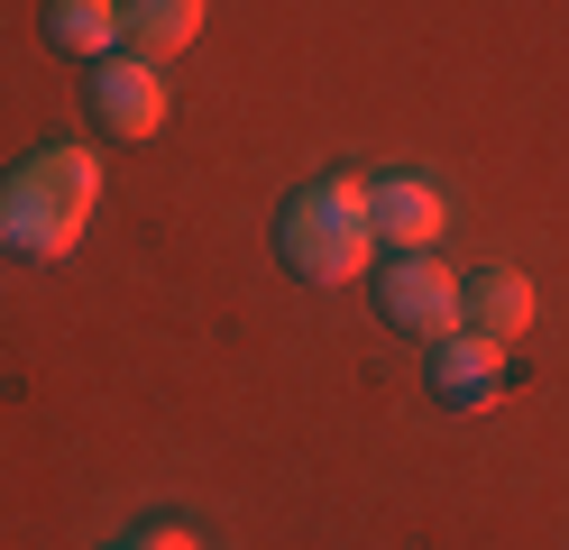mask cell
I'll return each instance as SVG.
<instances>
[{"mask_svg": "<svg viewBox=\"0 0 569 550\" xmlns=\"http://www.w3.org/2000/svg\"><path fill=\"white\" fill-rule=\"evenodd\" d=\"M138 550H193V541H184V532H166V523H157V532H138Z\"/></svg>", "mask_w": 569, "mask_h": 550, "instance_id": "10", "label": "cell"}, {"mask_svg": "<svg viewBox=\"0 0 569 550\" xmlns=\"http://www.w3.org/2000/svg\"><path fill=\"white\" fill-rule=\"evenodd\" d=\"M276 248H284V267H295L303 284H349V276H368V183L359 174H322V183H303L295 202L276 211Z\"/></svg>", "mask_w": 569, "mask_h": 550, "instance_id": "2", "label": "cell"}, {"mask_svg": "<svg viewBox=\"0 0 569 550\" xmlns=\"http://www.w3.org/2000/svg\"><path fill=\"white\" fill-rule=\"evenodd\" d=\"M368 303H377V321L386 330H405V340H450L459 330V276L441 267L432 248H396L386 267H368Z\"/></svg>", "mask_w": 569, "mask_h": 550, "instance_id": "3", "label": "cell"}, {"mask_svg": "<svg viewBox=\"0 0 569 550\" xmlns=\"http://www.w3.org/2000/svg\"><path fill=\"white\" fill-rule=\"evenodd\" d=\"M101 202V166L92 147H38V157H19L0 174V248L10 257H64L83 239V220Z\"/></svg>", "mask_w": 569, "mask_h": 550, "instance_id": "1", "label": "cell"}, {"mask_svg": "<svg viewBox=\"0 0 569 550\" xmlns=\"http://www.w3.org/2000/svg\"><path fill=\"white\" fill-rule=\"evenodd\" d=\"M83 110H92V129H111V138H157L166 129V83H157L148 56H101L83 73Z\"/></svg>", "mask_w": 569, "mask_h": 550, "instance_id": "4", "label": "cell"}, {"mask_svg": "<svg viewBox=\"0 0 569 550\" xmlns=\"http://www.w3.org/2000/svg\"><path fill=\"white\" fill-rule=\"evenodd\" d=\"M47 47L92 73L101 56H120V0H47Z\"/></svg>", "mask_w": 569, "mask_h": 550, "instance_id": "8", "label": "cell"}, {"mask_svg": "<svg viewBox=\"0 0 569 550\" xmlns=\"http://www.w3.org/2000/svg\"><path fill=\"white\" fill-rule=\"evenodd\" d=\"M441 193L422 174H377L368 183V239H396V248H432L441 239Z\"/></svg>", "mask_w": 569, "mask_h": 550, "instance_id": "7", "label": "cell"}, {"mask_svg": "<svg viewBox=\"0 0 569 550\" xmlns=\"http://www.w3.org/2000/svg\"><path fill=\"white\" fill-rule=\"evenodd\" d=\"M111 550H138V541H111Z\"/></svg>", "mask_w": 569, "mask_h": 550, "instance_id": "11", "label": "cell"}, {"mask_svg": "<svg viewBox=\"0 0 569 550\" xmlns=\"http://www.w3.org/2000/svg\"><path fill=\"white\" fill-rule=\"evenodd\" d=\"M202 28V0H120V47L138 56H184Z\"/></svg>", "mask_w": 569, "mask_h": 550, "instance_id": "9", "label": "cell"}, {"mask_svg": "<svg viewBox=\"0 0 569 550\" xmlns=\"http://www.w3.org/2000/svg\"><path fill=\"white\" fill-rule=\"evenodd\" d=\"M523 321H532V284L523 267H469L459 276V330H478V340H523Z\"/></svg>", "mask_w": 569, "mask_h": 550, "instance_id": "6", "label": "cell"}, {"mask_svg": "<svg viewBox=\"0 0 569 550\" xmlns=\"http://www.w3.org/2000/svg\"><path fill=\"white\" fill-rule=\"evenodd\" d=\"M422 386H432L441 413H487L506 394V340H478V330H450V340L422 349Z\"/></svg>", "mask_w": 569, "mask_h": 550, "instance_id": "5", "label": "cell"}]
</instances>
